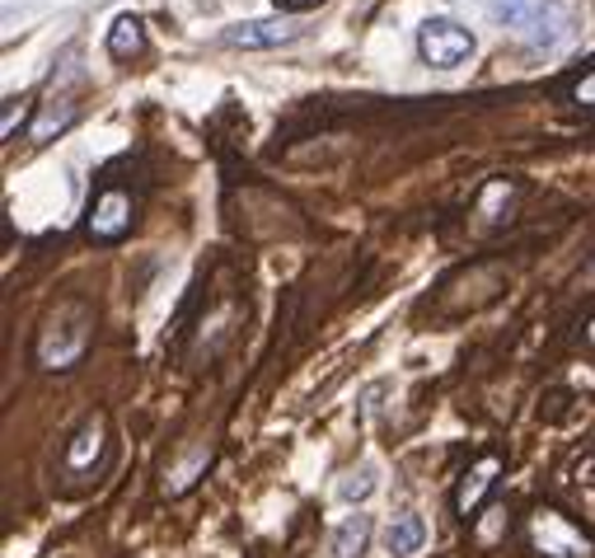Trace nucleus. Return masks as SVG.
<instances>
[{
  "label": "nucleus",
  "mask_w": 595,
  "mask_h": 558,
  "mask_svg": "<svg viewBox=\"0 0 595 558\" xmlns=\"http://www.w3.org/2000/svg\"><path fill=\"white\" fill-rule=\"evenodd\" d=\"M89 329H94L89 305L61 301L52 315H47L42 333H38V348H34L38 366H42V371H71V366L85 356V348H89Z\"/></svg>",
  "instance_id": "f257e3e1"
},
{
  "label": "nucleus",
  "mask_w": 595,
  "mask_h": 558,
  "mask_svg": "<svg viewBox=\"0 0 595 558\" xmlns=\"http://www.w3.org/2000/svg\"><path fill=\"white\" fill-rule=\"evenodd\" d=\"M530 545L544 558H591L595 554V539L554 507H539L535 517H530Z\"/></svg>",
  "instance_id": "f03ea898"
},
{
  "label": "nucleus",
  "mask_w": 595,
  "mask_h": 558,
  "mask_svg": "<svg viewBox=\"0 0 595 558\" xmlns=\"http://www.w3.org/2000/svg\"><path fill=\"white\" fill-rule=\"evenodd\" d=\"M417 52L432 61V66H460V61L474 57V34L469 28H460L456 20H427L422 24V34H417Z\"/></svg>",
  "instance_id": "7ed1b4c3"
},
{
  "label": "nucleus",
  "mask_w": 595,
  "mask_h": 558,
  "mask_svg": "<svg viewBox=\"0 0 595 558\" xmlns=\"http://www.w3.org/2000/svg\"><path fill=\"white\" fill-rule=\"evenodd\" d=\"M85 230H89L94 240H104V244L122 240V235L132 230V193H127V189H118V183H108V189H104L99 197H94Z\"/></svg>",
  "instance_id": "20e7f679"
},
{
  "label": "nucleus",
  "mask_w": 595,
  "mask_h": 558,
  "mask_svg": "<svg viewBox=\"0 0 595 558\" xmlns=\"http://www.w3.org/2000/svg\"><path fill=\"white\" fill-rule=\"evenodd\" d=\"M525 28H530L525 34L530 48H558V43H568L572 28H576V0H544V5L530 14Z\"/></svg>",
  "instance_id": "39448f33"
},
{
  "label": "nucleus",
  "mask_w": 595,
  "mask_h": 558,
  "mask_svg": "<svg viewBox=\"0 0 595 558\" xmlns=\"http://www.w3.org/2000/svg\"><path fill=\"white\" fill-rule=\"evenodd\" d=\"M295 38H301V24H295V20H244V24L226 28L230 48H248V52L287 48V43H295Z\"/></svg>",
  "instance_id": "423d86ee"
},
{
  "label": "nucleus",
  "mask_w": 595,
  "mask_h": 558,
  "mask_svg": "<svg viewBox=\"0 0 595 558\" xmlns=\"http://www.w3.org/2000/svg\"><path fill=\"white\" fill-rule=\"evenodd\" d=\"M497 474H502V460H497V456H483L474 470L460 478V488H456V511H460V517H474V511L483 507V498H488V493L497 488Z\"/></svg>",
  "instance_id": "0eeeda50"
},
{
  "label": "nucleus",
  "mask_w": 595,
  "mask_h": 558,
  "mask_svg": "<svg viewBox=\"0 0 595 558\" xmlns=\"http://www.w3.org/2000/svg\"><path fill=\"white\" fill-rule=\"evenodd\" d=\"M422 545H427V521H422L417 511H403V517H394V525L385 531V549L394 558H413Z\"/></svg>",
  "instance_id": "6e6552de"
},
{
  "label": "nucleus",
  "mask_w": 595,
  "mask_h": 558,
  "mask_svg": "<svg viewBox=\"0 0 595 558\" xmlns=\"http://www.w3.org/2000/svg\"><path fill=\"white\" fill-rule=\"evenodd\" d=\"M99 451H104V417H89V423L75 432L71 446H66V470L71 474H85L89 464L99 460Z\"/></svg>",
  "instance_id": "1a4fd4ad"
},
{
  "label": "nucleus",
  "mask_w": 595,
  "mask_h": 558,
  "mask_svg": "<svg viewBox=\"0 0 595 558\" xmlns=\"http://www.w3.org/2000/svg\"><path fill=\"white\" fill-rule=\"evenodd\" d=\"M371 545V517H348V521H338V531L333 539H328V549H333V558H362Z\"/></svg>",
  "instance_id": "9d476101"
},
{
  "label": "nucleus",
  "mask_w": 595,
  "mask_h": 558,
  "mask_svg": "<svg viewBox=\"0 0 595 558\" xmlns=\"http://www.w3.org/2000/svg\"><path fill=\"white\" fill-rule=\"evenodd\" d=\"M71 122H75V104L71 99H57V104L42 108V118L28 128V136H34V142H47V136L61 132V128H71Z\"/></svg>",
  "instance_id": "9b49d317"
},
{
  "label": "nucleus",
  "mask_w": 595,
  "mask_h": 558,
  "mask_svg": "<svg viewBox=\"0 0 595 558\" xmlns=\"http://www.w3.org/2000/svg\"><path fill=\"white\" fill-rule=\"evenodd\" d=\"M141 43H146V34H141V20H136V14H122V20L113 24V34H108V52H113V57H132V52H141Z\"/></svg>",
  "instance_id": "f8f14e48"
},
{
  "label": "nucleus",
  "mask_w": 595,
  "mask_h": 558,
  "mask_svg": "<svg viewBox=\"0 0 595 558\" xmlns=\"http://www.w3.org/2000/svg\"><path fill=\"white\" fill-rule=\"evenodd\" d=\"M488 14H493L497 24H530L535 0H488Z\"/></svg>",
  "instance_id": "ddd939ff"
},
{
  "label": "nucleus",
  "mask_w": 595,
  "mask_h": 558,
  "mask_svg": "<svg viewBox=\"0 0 595 558\" xmlns=\"http://www.w3.org/2000/svg\"><path fill=\"white\" fill-rule=\"evenodd\" d=\"M375 493V470H356V474H348L338 484V498L342 502H362V498H371Z\"/></svg>",
  "instance_id": "4468645a"
},
{
  "label": "nucleus",
  "mask_w": 595,
  "mask_h": 558,
  "mask_svg": "<svg viewBox=\"0 0 595 558\" xmlns=\"http://www.w3.org/2000/svg\"><path fill=\"white\" fill-rule=\"evenodd\" d=\"M207 460H211V456L202 451L193 464H183V470H174V484H169V493H183V488H193V478H197L202 470H207Z\"/></svg>",
  "instance_id": "2eb2a0df"
},
{
  "label": "nucleus",
  "mask_w": 595,
  "mask_h": 558,
  "mask_svg": "<svg viewBox=\"0 0 595 558\" xmlns=\"http://www.w3.org/2000/svg\"><path fill=\"white\" fill-rule=\"evenodd\" d=\"M572 95H576V104H595V71H591V75H582V81H576V89H572Z\"/></svg>",
  "instance_id": "dca6fc26"
},
{
  "label": "nucleus",
  "mask_w": 595,
  "mask_h": 558,
  "mask_svg": "<svg viewBox=\"0 0 595 558\" xmlns=\"http://www.w3.org/2000/svg\"><path fill=\"white\" fill-rule=\"evenodd\" d=\"M277 5H287V10H309V5H319V0H277Z\"/></svg>",
  "instance_id": "f3484780"
},
{
  "label": "nucleus",
  "mask_w": 595,
  "mask_h": 558,
  "mask_svg": "<svg viewBox=\"0 0 595 558\" xmlns=\"http://www.w3.org/2000/svg\"><path fill=\"white\" fill-rule=\"evenodd\" d=\"M591 343H595V319H591Z\"/></svg>",
  "instance_id": "a211bd4d"
}]
</instances>
